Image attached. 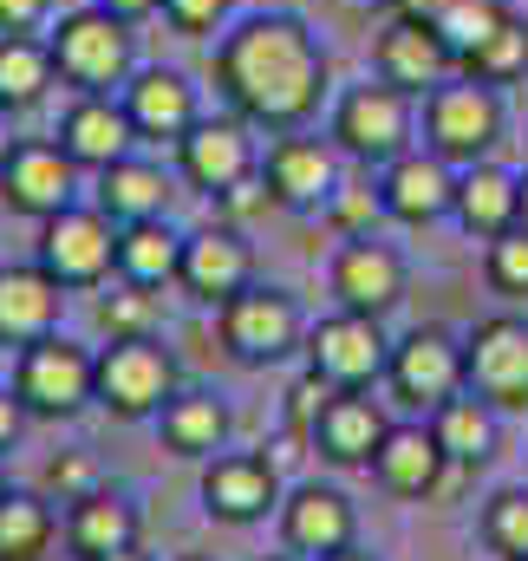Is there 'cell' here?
<instances>
[{"label": "cell", "instance_id": "6da1fadb", "mask_svg": "<svg viewBox=\"0 0 528 561\" xmlns=\"http://www.w3.org/2000/svg\"><path fill=\"white\" fill-rule=\"evenodd\" d=\"M216 92L255 131H307L333 92V59L300 13H249L216 39Z\"/></svg>", "mask_w": 528, "mask_h": 561}, {"label": "cell", "instance_id": "7a4b0ae2", "mask_svg": "<svg viewBox=\"0 0 528 561\" xmlns=\"http://www.w3.org/2000/svg\"><path fill=\"white\" fill-rule=\"evenodd\" d=\"M417 131L424 150H437L450 170H470L483 157H496V144L509 131V112H503V92L483 85V79H444L437 92L417 99Z\"/></svg>", "mask_w": 528, "mask_h": 561}, {"label": "cell", "instance_id": "3957f363", "mask_svg": "<svg viewBox=\"0 0 528 561\" xmlns=\"http://www.w3.org/2000/svg\"><path fill=\"white\" fill-rule=\"evenodd\" d=\"M46 46H53V66H59V79H66L72 92H125V79L137 72L131 20L105 13L99 0L59 13L53 33H46Z\"/></svg>", "mask_w": 528, "mask_h": 561}, {"label": "cell", "instance_id": "277c9868", "mask_svg": "<svg viewBox=\"0 0 528 561\" xmlns=\"http://www.w3.org/2000/svg\"><path fill=\"white\" fill-rule=\"evenodd\" d=\"M326 138L340 144L346 163L359 170H386L392 157H404L417 144V99L386 85L379 72L366 85H346L333 99V118H326Z\"/></svg>", "mask_w": 528, "mask_h": 561}, {"label": "cell", "instance_id": "5b68a950", "mask_svg": "<svg viewBox=\"0 0 528 561\" xmlns=\"http://www.w3.org/2000/svg\"><path fill=\"white\" fill-rule=\"evenodd\" d=\"M13 399L26 405V419H79L85 405H99V353L66 340V333H46L33 346L13 353Z\"/></svg>", "mask_w": 528, "mask_h": 561}, {"label": "cell", "instance_id": "8992f818", "mask_svg": "<svg viewBox=\"0 0 528 561\" xmlns=\"http://www.w3.org/2000/svg\"><path fill=\"white\" fill-rule=\"evenodd\" d=\"M33 262L59 280L66 294L105 287V280L118 275V222L99 203H72V209H59V216L39 222Z\"/></svg>", "mask_w": 528, "mask_h": 561}, {"label": "cell", "instance_id": "52a82bcc", "mask_svg": "<svg viewBox=\"0 0 528 561\" xmlns=\"http://www.w3.org/2000/svg\"><path fill=\"white\" fill-rule=\"evenodd\" d=\"M216 333H222V346H229L236 366H280V359L300 353L307 313H300V300H294L287 287L255 280V287H242L229 307H216Z\"/></svg>", "mask_w": 528, "mask_h": 561}, {"label": "cell", "instance_id": "ba28073f", "mask_svg": "<svg viewBox=\"0 0 528 561\" xmlns=\"http://www.w3.org/2000/svg\"><path fill=\"white\" fill-rule=\"evenodd\" d=\"M170 399H176V353L157 333L99 346V405L118 424L157 419Z\"/></svg>", "mask_w": 528, "mask_h": 561}, {"label": "cell", "instance_id": "9c48e42d", "mask_svg": "<svg viewBox=\"0 0 528 561\" xmlns=\"http://www.w3.org/2000/svg\"><path fill=\"white\" fill-rule=\"evenodd\" d=\"M300 353H307V366H313L333 392H372V386H386L392 340H386V320L333 307L326 320H313V327H307Z\"/></svg>", "mask_w": 528, "mask_h": 561}, {"label": "cell", "instance_id": "30bf717a", "mask_svg": "<svg viewBox=\"0 0 528 561\" xmlns=\"http://www.w3.org/2000/svg\"><path fill=\"white\" fill-rule=\"evenodd\" d=\"M470 379H463V340L450 327H411L404 340H392V359H386V392H392L404 412L431 419L444 399H457Z\"/></svg>", "mask_w": 528, "mask_h": 561}, {"label": "cell", "instance_id": "8fae6325", "mask_svg": "<svg viewBox=\"0 0 528 561\" xmlns=\"http://www.w3.org/2000/svg\"><path fill=\"white\" fill-rule=\"evenodd\" d=\"M463 379L496 412H523L528 419V320L523 313H490V320H477L463 333Z\"/></svg>", "mask_w": 528, "mask_h": 561}, {"label": "cell", "instance_id": "7c38bea8", "mask_svg": "<svg viewBox=\"0 0 528 561\" xmlns=\"http://www.w3.org/2000/svg\"><path fill=\"white\" fill-rule=\"evenodd\" d=\"M79 163L59 150V138H20L0 163V203L26 222H46L79 203Z\"/></svg>", "mask_w": 528, "mask_h": 561}, {"label": "cell", "instance_id": "4fadbf2b", "mask_svg": "<svg viewBox=\"0 0 528 561\" xmlns=\"http://www.w3.org/2000/svg\"><path fill=\"white\" fill-rule=\"evenodd\" d=\"M404 287H411V268H404V255H398L392 242H379V236H353V242H340L333 262H326V294H333V307H346V313L386 320L398 300H404Z\"/></svg>", "mask_w": 528, "mask_h": 561}, {"label": "cell", "instance_id": "5bb4252c", "mask_svg": "<svg viewBox=\"0 0 528 561\" xmlns=\"http://www.w3.org/2000/svg\"><path fill=\"white\" fill-rule=\"evenodd\" d=\"M209 523H229V529H255L280 510V470L267 463L262 450H216L203 463V483H196Z\"/></svg>", "mask_w": 528, "mask_h": 561}, {"label": "cell", "instance_id": "9a60e30c", "mask_svg": "<svg viewBox=\"0 0 528 561\" xmlns=\"http://www.w3.org/2000/svg\"><path fill=\"white\" fill-rule=\"evenodd\" d=\"M170 150H176V176H183L190 190H203V196H222V190H236L242 176L262 170L255 125H242L236 112H229V118H196Z\"/></svg>", "mask_w": 528, "mask_h": 561}, {"label": "cell", "instance_id": "2e32d148", "mask_svg": "<svg viewBox=\"0 0 528 561\" xmlns=\"http://www.w3.org/2000/svg\"><path fill=\"white\" fill-rule=\"evenodd\" d=\"M340 144L333 138H307V131H274L262 157V176H267V196L274 209H294V216H313L326 209V196L340 190Z\"/></svg>", "mask_w": 528, "mask_h": 561}, {"label": "cell", "instance_id": "e0dca14e", "mask_svg": "<svg viewBox=\"0 0 528 561\" xmlns=\"http://www.w3.org/2000/svg\"><path fill=\"white\" fill-rule=\"evenodd\" d=\"M262 268H255V242L249 229H229V222H209L196 236H183V268H176V287L196 300V307H229L242 287H255Z\"/></svg>", "mask_w": 528, "mask_h": 561}, {"label": "cell", "instance_id": "ac0fdd59", "mask_svg": "<svg viewBox=\"0 0 528 561\" xmlns=\"http://www.w3.org/2000/svg\"><path fill=\"white\" fill-rule=\"evenodd\" d=\"M372 72H379L386 85H398V92L424 99V92H437L444 79H457V53H450V39L437 33V20L392 13V20L379 26V39H372Z\"/></svg>", "mask_w": 528, "mask_h": 561}, {"label": "cell", "instance_id": "d6986e66", "mask_svg": "<svg viewBox=\"0 0 528 561\" xmlns=\"http://www.w3.org/2000/svg\"><path fill=\"white\" fill-rule=\"evenodd\" d=\"M274 523H280V549L300 561L340 556V549L359 542V510H353V496L340 483H300V490H287L280 510H274Z\"/></svg>", "mask_w": 528, "mask_h": 561}, {"label": "cell", "instance_id": "ffe728a7", "mask_svg": "<svg viewBox=\"0 0 528 561\" xmlns=\"http://www.w3.org/2000/svg\"><path fill=\"white\" fill-rule=\"evenodd\" d=\"M379 196H386V222L398 229H431L457 209V170L437 150H404L379 170Z\"/></svg>", "mask_w": 528, "mask_h": 561}, {"label": "cell", "instance_id": "44dd1931", "mask_svg": "<svg viewBox=\"0 0 528 561\" xmlns=\"http://www.w3.org/2000/svg\"><path fill=\"white\" fill-rule=\"evenodd\" d=\"M118 105L131 118L137 144H176L203 118V99H196L190 72H176V66H137L118 92Z\"/></svg>", "mask_w": 528, "mask_h": 561}, {"label": "cell", "instance_id": "7402d4cb", "mask_svg": "<svg viewBox=\"0 0 528 561\" xmlns=\"http://www.w3.org/2000/svg\"><path fill=\"white\" fill-rule=\"evenodd\" d=\"M59 150L79 163V170H112L118 157H131V118H125V105H118V92H79L72 105H66V118H59Z\"/></svg>", "mask_w": 528, "mask_h": 561}, {"label": "cell", "instance_id": "603a6c76", "mask_svg": "<svg viewBox=\"0 0 528 561\" xmlns=\"http://www.w3.org/2000/svg\"><path fill=\"white\" fill-rule=\"evenodd\" d=\"M66 320V287L46 275L39 262H0V346H33L59 333Z\"/></svg>", "mask_w": 528, "mask_h": 561}, {"label": "cell", "instance_id": "cb8c5ba5", "mask_svg": "<svg viewBox=\"0 0 528 561\" xmlns=\"http://www.w3.org/2000/svg\"><path fill=\"white\" fill-rule=\"evenodd\" d=\"M372 477H379V490L398 496V503H424V496L444 490L450 457H444V444H437L431 424H392L386 444L372 450Z\"/></svg>", "mask_w": 528, "mask_h": 561}, {"label": "cell", "instance_id": "d4e9b609", "mask_svg": "<svg viewBox=\"0 0 528 561\" xmlns=\"http://www.w3.org/2000/svg\"><path fill=\"white\" fill-rule=\"evenodd\" d=\"M386 431H392V419L379 412V399H366V392H333V405L313 419L307 444H313L320 463H333V470H372V450L386 444Z\"/></svg>", "mask_w": 528, "mask_h": 561}, {"label": "cell", "instance_id": "484cf974", "mask_svg": "<svg viewBox=\"0 0 528 561\" xmlns=\"http://www.w3.org/2000/svg\"><path fill=\"white\" fill-rule=\"evenodd\" d=\"M457 229L463 236H477V242H496V236H509L516 229V216H523V176L516 170H503L496 157H483V163H470V170H457Z\"/></svg>", "mask_w": 528, "mask_h": 561}, {"label": "cell", "instance_id": "4316f807", "mask_svg": "<svg viewBox=\"0 0 528 561\" xmlns=\"http://www.w3.org/2000/svg\"><path fill=\"white\" fill-rule=\"evenodd\" d=\"M59 536H66V549L79 561H99V556H118V549H137V536H144V516H137V503L125 490H92L85 503H72L66 510V523H59Z\"/></svg>", "mask_w": 528, "mask_h": 561}, {"label": "cell", "instance_id": "83f0119b", "mask_svg": "<svg viewBox=\"0 0 528 561\" xmlns=\"http://www.w3.org/2000/svg\"><path fill=\"white\" fill-rule=\"evenodd\" d=\"M424 424L437 431V444H444L450 470H483V463L503 450V412H496L490 399H477L470 386H463L457 399H444Z\"/></svg>", "mask_w": 528, "mask_h": 561}, {"label": "cell", "instance_id": "f1b7e54d", "mask_svg": "<svg viewBox=\"0 0 528 561\" xmlns=\"http://www.w3.org/2000/svg\"><path fill=\"white\" fill-rule=\"evenodd\" d=\"M170 196H176V183H170V170L163 163H150V157H118L112 170H99V209L118 222V229H131V222H150V216H170Z\"/></svg>", "mask_w": 528, "mask_h": 561}, {"label": "cell", "instance_id": "f546056e", "mask_svg": "<svg viewBox=\"0 0 528 561\" xmlns=\"http://www.w3.org/2000/svg\"><path fill=\"white\" fill-rule=\"evenodd\" d=\"M157 437H163V450L170 457H190V463H209L222 444H229V405L216 399V392H203V386H176V399L157 412Z\"/></svg>", "mask_w": 528, "mask_h": 561}, {"label": "cell", "instance_id": "4dcf8cb0", "mask_svg": "<svg viewBox=\"0 0 528 561\" xmlns=\"http://www.w3.org/2000/svg\"><path fill=\"white\" fill-rule=\"evenodd\" d=\"M59 85L53 46L39 33H0V112H33Z\"/></svg>", "mask_w": 528, "mask_h": 561}, {"label": "cell", "instance_id": "1f68e13d", "mask_svg": "<svg viewBox=\"0 0 528 561\" xmlns=\"http://www.w3.org/2000/svg\"><path fill=\"white\" fill-rule=\"evenodd\" d=\"M176 268H183V236L170 229V216H150V222L118 229V280L176 287Z\"/></svg>", "mask_w": 528, "mask_h": 561}, {"label": "cell", "instance_id": "d6a6232c", "mask_svg": "<svg viewBox=\"0 0 528 561\" xmlns=\"http://www.w3.org/2000/svg\"><path fill=\"white\" fill-rule=\"evenodd\" d=\"M59 542V510L46 490H7L0 496V561H46Z\"/></svg>", "mask_w": 528, "mask_h": 561}, {"label": "cell", "instance_id": "836d02e7", "mask_svg": "<svg viewBox=\"0 0 528 561\" xmlns=\"http://www.w3.org/2000/svg\"><path fill=\"white\" fill-rule=\"evenodd\" d=\"M457 72H463V79H483V85H496V92L516 85V79H528V20L523 13H509L477 53L457 59Z\"/></svg>", "mask_w": 528, "mask_h": 561}, {"label": "cell", "instance_id": "e575fe53", "mask_svg": "<svg viewBox=\"0 0 528 561\" xmlns=\"http://www.w3.org/2000/svg\"><path fill=\"white\" fill-rule=\"evenodd\" d=\"M326 222H333V236L340 242H353V236H379V222H386V196H379V176L366 170V176H340V190L326 196V209H320Z\"/></svg>", "mask_w": 528, "mask_h": 561}, {"label": "cell", "instance_id": "d590c367", "mask_svg": "<svg viewBox=\"0 0 528 561\" xmlns=\"http://www.w3.org/2000/svg\"><path fill=\"white\" fill-rule=\"evenodd\" d=\"M477 529H483L490 556H503V561H528V483H509V490H496V496L483 503Z\"/></svg>", "mask_w": 528, "mask_h": 561}, {"label": "cell", "instance_id": "8d00e7d4", "mask_svg": "<svg viewBox=\"0 0 528 561\" xmlns=\"http://www.w3.org/2000/svg\"><path fill=\"white\" fill-rule=\"evenodd\" d=\"M509 13H516L509 0H444V7H437V33H444L450 53L463 59V53H477V46L496 33Z\"/></svg>", "mask_w": 528, "mask_h": 561}, {"label": "cell", "instance_id": "74e56055", "mask_svg": "<svg viewBox=\"0 0 528 561\" xmlns=\"http://www.w3.org/2000/svg\"><path fill=\"white\" fill-rule=\"evenodd\" d=\"M157 320H163V307H157V287L118 280L112 294H99V327H105L112 340H144V333H157Z\"/></svg>", "mask_w": 528, "mask_h": 561}, {"label": "cell", "instance_id": "f35d334b", "mask_svg": "<svg viewBox=\"0 0 528 561\" xmlns=\"http://www.w3.org/2000/svg\"><path fill=\"white\" fill-rule=\"evenodd\" d=\"M483 280L503 300H528V229H509V236L483 242Z\"/></svg>", "mask_w": 528, "mask_h": 561}, {"label": "cell", "instance_id": "ab89813d", "mask_svg": "<svg viewBox=\"0 0 528 561\" xmlns=\"http://www.w3.org/2000/svg\"><path fill=\"white\" fill-rule=\"evenodd\" d=\"M39 490H46L53 503H66V510H72V503H85L92 490H105V470H99V457H92V450H59V457L46 463V483H39Z\"/></svg>", "mask_w": 528, "mask_h": 561}, {"label": "cell", "instance_id": "60d3db41", "mask_svg": "<svg viewBox=\"0 0 528 561\" xmlns=\"http://www.w3.org/2000/svg\"><path fill=\"white\" fill-rule=\"evenodd\" d=\"M274 209V196H267V176L255 170V176H242L236 190H222L216 196V222H229V229H249L255 216H267Z\"/></svg>", "mask_w": 528, "mask_h": 561}, {"label": "cell", "instance_id": "b9f144b4", "mask_svg": "<svg viewBox=\"0 0 528 561\" xmlns=\"http://www.w3.org/2000/svg\"><path fill=\"white\" fill-rule=\"evenodd\" d=\"M326 405H333V386L307 366V373L287 386V431H294V437H307V431H313V419H320Z\"/></svg>", "mask_w": 528, "mask_h": 561}, {"label": "cell", "instance_id": "7bdbcfd3", "mask_svg": "<svg viewBox=\"0 0 528 561\" xmlns=\"http://www.w3.org/2000/svg\"><path fill=\"white\" fill-rule=\"evenodd\" d=\"M157 13H163L183 39H209V33L229 20V0H163Z\"/></svg>", "mask_w": 528, "mask_h": 561}, {"label": "cell", "instance_id": "ee69618b", "mask_svg": "<svg viewBox=\"0 0 528 561\" xmlns=\"http://www.w3.org/2000/svg\"><path fill=\"white\" fill-rule=\"evenodd\" d=\"M53 20V0H0V33H39Z\"/></svg>", "mask_w": 528, "mask_h": 561}, {"label": "cell", "instance_id": "f6af8a7d", "mask_svg": "<svg viewBox=\"0 0 528 561\" xmlns=\"http://www.w3.org/2000/svg\"><path fill=\"white\" fill-rule=\"evenodd\" d=\"M26 437V405L13 399V386H0V457Z\"/></svg>", "mask_w": 528, "mask_h": 561}, {"label": "cell", "instance_id": "bcb514c9", "mask_svg": "<svg viewBox=\"0 0 528 561\" xmlns=\"http://www.w3.org/2000/svg\"><path fill=\"white\" fill-rule=\"evenodd\" d=\"M99 7H105V13H118V20H150V13H157V7H163V0H99Z\"/></svg>", "mask_w": 528, "mask_h": 561}, {"label": "cell", "instance_id": "7dc6e473", "mask_svg": "<svg viewBox=\"0 0 528 561\" xmlns=\"http://www.w3.org/2000/svg\"><path fill=\"white\" fill-rule=\"evenodd\" d=\"M386 7H392V13H417V20H437L444 0H386Z\"/></svg>", "mask_w": 528, "mask_h": 561}, {"label": "cell", "instance_id": "c3c4849f", "mask_svg": "<svg viewBox=\"0 0 528 561\" xmlns=\"http://www.w3.org/2000/svg\"><path fill=\"white\" fill-rule=\"evenodd\" d=\"M320 561H372V556H366V549L353 542V549H340V556H320Z\"/></svg>", "mask_w": 528, "mask_h": 561}, {"label": "cell", "instance_id": "681fc988", "mask_svg": "<svg viewBox=\"0 0 528 561\" xmlns=\"http://www.w3.org/2000/svg\"><path fill=\"white\" fill-rule=\"evenodd\" d=\"M13 144H20V138L7 131V112H0V163H7V150H13Z\"/></svg>", "mask_w": 528, "mask_h": 561}, {"label": "cell", "instance_id": "f907efd6", "mask_svg": "<svg viewBox=\"0 0 528 561\" xmlns=\"http://www.w3.org/2000/svg\"><path fill=\"white\" fill-rule=\"evenodd\" d=\"M99 561H150L144 549H118V556H99Z\"/></svg>", "mask_w": 528, "mask_h": 561}, {"label": "cell", "instance_id": "816d5d0a", "mask_svg": "<svg viewBox=\"0 0 528 561\" xmlns=\"http://www.w3.org/2000/svg\"><path fill=\"white\" fill-rule=\"evenodd\" d=\"M516 229H528V170H523V216H516Z\"/></svg>", "mask_w": 528, "mask_h": 561}, {"label": "cell", "instance_id": "f5cc1de1", "mask_svg": "<svg viewBox=\"0 0 528 561\" xmlns=\"http://www.w3.org/2000/svg\"><path fill=\"white\" fill-rule=\"evenodd\" d=\"M262 561H300V556H262Z\"/></svg>", "mask_w": 528, "mask_h": 561}, {"label": "cell", "instance_id": "db71d44e", "mask_svg": "<svg viewBox=\"0 0 528 561\" xmlns=\"http://www.w3.org/2000/svg\"><path fill=\"white\" fill-rule=\"evenodd\" d=\"M0 496H7V470H0Z\"/></svg>", "mask_w": 528, "mask_h": 561}, {"label": "cell", "instance_id": "11a10c76", "mask_svg": "<svg viewBox=\"0 0 528 561\" xmlns=\"http://www.w3.org/2000/svg\"><path fill=\"white\" fill-rule=\"evenodd\" d=\"M183 561H203V556H183Z\"/></svg>", "mask_w": 528, "mask_h": 561}]
</instances>
